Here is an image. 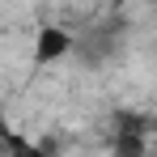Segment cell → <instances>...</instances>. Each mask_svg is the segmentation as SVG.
I'll return each mask as SVG.
<instances>
[{"mask_svg": "<svg viewBox=\"0 0 157 157\" xmlns=\"http://www.w3.org/2000/svg\"><path fill=\"white\" fill-rule=\"evenodd\" d=\"M72 47H77V38L68 34L64 26H55V21H43V26L34 30V47H30V55H34V64H59V59H68L72 55Z\"/></svg>", "mask_w": 157, "mask_h": 157, "instance_id": "6da1fadb", "label": "cell"}, {"mask_svg": "<svg viewBox=\"0 0 157 157\" xmlns=\"http://www.w3.org/2000/svg\"><path fill=\"white\" fill-rule=\"evenodd\" d=\"M119 153H144V136H140V128L136 123H128V132L119 136V144H115Z\"/></svg>", "mask_w": 157, "mask_h": 157, "instance_id": "7a4b0ae2", "label": "cell"}, {"mask_svg": "<svg viewBox=\"0 0 157 157\" xmlns=\"http://www.w3.org/2000/svg\"><path fill=\"white\" fill-rule=\"evenodd\" d=\"M149 4H157V0H149Z\"/></svg>", "mask_w": 157, "mask_h": 157, "instance_id": "3957f363", "label": "cell"}]
</instances>
